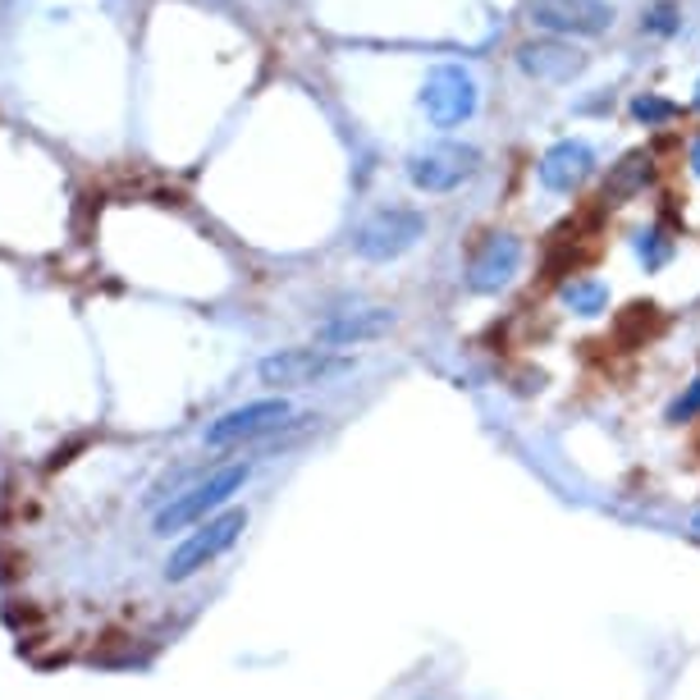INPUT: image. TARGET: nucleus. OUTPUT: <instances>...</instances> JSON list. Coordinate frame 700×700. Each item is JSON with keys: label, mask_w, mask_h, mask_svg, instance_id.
<instances>
[{"label": "nucleus", "mask_w": 700, "mask_h": 700, "mask_svg": "<svg viewBox=\"0 0 700 700\" xmlns=\"http://www.w3.org/2000/svg\"><path fill=\"white\" fill-rule=\"evenodd\" d=\"M243 527H248V513L243 508H225L216 517H206V523H197V531H188L170 550L165 582H188L193 573H202L206 563H216L225 550H233V540L243 536Z\"/></svg>", "instance_id": "f257e3e1"}, {"label": "nucleus", "mask_w": 700, "mask_h": 700, "mask_svg": "<svg viewBox=\"0 0 700 700\" xmlns=\"http://www.w3.org/2000/svg\"><path fill=\"white\" fill-rule=\"evenodd\" d=\"M252 467L248 462H233V467H220V472H211L202 485H193L188 495H174L161 513H156V536H170V531H184V527H197L206 523L220 504H229L239 490L248 485Z\"/></svg>", "instance_id": "f03ea898"}, {"label": "nucleus", "mask_w": 700, "mask_h": 700, "mask_svg": "<svg viewBox=\"0 0 700 700\" xmlns=\"http://www.w3.org/2000/svg\"><path fill=\"white\" fill-rule=\"evenodd\" d=\"M422 239H426V216L408 211V206H389V211H376L353 233V252L362 262H394V256L412 252Z\"/></svg>", "instance_id": "7ed1b4c3"}, {"label": "nucleus", "mask_w": 700, "mask_h": 700, "mask_svg": "<svg viewBox=\"0 0 700 700\" xmlns=\"http://www.w3.org/2000/svg\"><path fill=\"white\" fill-rule=\"evenodd\" d=\"M477 78L467 73L462 65H435L426 73V88H422V106L426 115L439 124V128H454L462 119H472L477 115Z\"/></svg>", "instance_id": "20e7f679"}, {"label": "nucleus", "mask_w": 700, "mask_h": 700, "mask_svg": "<svg viewBox=\"0 0 700 700\" xmlns=\"http://www.w3.org/2000/svg\"><path fill=\"white\" fill-rule=\"evenodd\" d=\"M481 165V156L472 147H458V142H439V147H426L408 161V179L412 188L422 193H449L458 188L462 179H472Z\"/></svg>", "instance_id": "39448f33"}, {"label": "nucleus", "mask_w": 700, "mask_h": 700, "mask_svg": "<svg viewBox=\"0 0 700 700\" xmlns=\"http://www.w3.org/2000/svg\"><path fill=\"white\" fill-rule=\"evenodd\" d=\"M289 399H256V403H243V408H229L225 417H216L206 426V445L211 449H229V445H243V439H256V435H271L289 422Z\"/></svg>", "instance_id": "423d86ee"}, {"label": "nucleus", "mask_w": 700, "mask_h": 700, "mask_svg": "<svg viewBox=\"0 0 700 700\" xmlns=\"http://www.w3.org/2000/svg\"><path fill=\"white\" fill-rule=\"evenodd\" d=\"M340 367L344 362L330 348H279V353L262 357L256 376H262V385H271V389H307V385L334 376Z\"/></svg>", "instance_id": "0eeeda50"}, {"label": "nucleus", "mask_w": 700, "mask_h": 700, "mask_svg": "<svg viewBox=\"0 0 700 700\" xmlns=\"http://www.w3.org/2000/svg\"><path fill=\"white\" fill-rule=\"evenodd\" d=\"M517 266H523V243H517L513 233H485L472 252V262H467V289L472 294H500L513 284Z\"/></svg>", "instance_id": "6e6552de"}, {"label": "nucleus", "mask_w": 700, "mask_h": 700, "mask_svg": "<svg viewBox=\"0 0 700 700\" xmlns=\"http://www.w3.org/2000/svg\"><path fill=\"white\" fill-rule=\"evenodd\" d=\"M531 23L544 33L595 37L613 23V5L605 0H531Z\"/></svg>", "instance_id": "1a4fd4ad"}, {"label": "nucleus", "mask_w": 700, "mask_h": 700, "mask_svg": "<svg viewBox=\"0 0 700 700\" xmlns=\"http://www.w3.org/2000/svg\"><path fill=\"white\" fill-rule=\"evenodd\" d=\"M517 69L536 83H567L586 69V56L573 42H559V37H540V42H523L517 46Z\"/></svg>", "instance_id": "9d476101"}, {"label": "nucleus", "mask_w": 700, "mask_h": 700, "mask_svg": "<svg viewBox=\"0 0 700 700\" xmlns=\"http://www.w3.org/2000/svg\"><path fill=\"white\" fill-rule=\"evenodd\" d=\"M394 330V311L389 307H362V311H340L317 325V344L321 348H353V344H371L380 334Z\"/></svg>", "instance_id": "9b49d317"}, {"label": "nucleus", "mask_w": 700, "mask_h": 700, "mask_svg": "<svg viewBox=\"0 0 700 700\" xmlns=\"http://www.w3.org/2000/svg\"><path fill=\"white\" fill-rule=\"evenodd\" d=\"M590 170H595V151H590L582 138H563V142H554L550 151L540 156V165H536L540 184L550 188V193H573Z\"/></svg>", "instance_id": "f8f14e48"}, {"label": "nucleus", "mask_w": 700, "mask_h": 700, "mask_svg": "<svg viewBox=\"0 0 700 700\" xmlns=\"http://www.w3.org/2000/svg\"><path fill=\"white\" fill-rule=\"evenodd\" d=\"M651 174H655L651 151H628V156H622V161L609 170V179H605V202H609V206L632 202L645 184H651Z\"/></svg>", "instance_id": "ddd939ff"}, {"label": "nucleus", "mask_w": 700, "mask_h": 700, "mask_svg": "<svg viewBox=\"0 0 700 700\" xmlns=\"http://www.w3.org/2000/svg\"><path fill=\"white\" fill-rule=\"evenodd\" d=\"M563 302L573 307L577 317H600V311L609 307V284L605 279H590V275L567 279L563 284Z\"/></svg>", "instance_id": "4468645a"}, {"label": "nucleus", "mask_w": 700, "mask_h": 700, "mask_svg": "<svg viewBox=\"0 0 700 700\" xmlns=\"http://www.w3.org/2000/svg\"><path fill=\"white\" fill-rule=\"evenodd\" d=\"M678 115H682V111L673 106V101L655 96V92H645V96H636V101H632V119H636V124H645V128L668 124V119H678Z\"/></svg>", "instance_id": "2eb2a0df"}, {"label": "nucleus", "mask_w": 700, "mask_h": 700, "mask_svg": "<svg viewBox=\"0 0 700 700\" xmlns=\"http://www.w3.org/2000/svg\"><path fill=\"white\" fill-rule=\"evenodd\" d=\"M636 252H641L645 271H659L668 262V239H664L659 229H651V233H641V239H636Z\"/></svg>", "instance_id": "dca6fc26"}, {"label": "nucleus", "mask_w": 700, "mask_h": 700, "mask_svg": "<svg viewBox=\"0 0 700 700\" xmlns=\"http://www.w3.org/2000/svg\"><path fill=\"white\" fill-rule=\"evenodd\" d=\"M673 28H678V5H668V0H659V5L645 14V33H659V37H668Z\"/></svg>", "instance_id": "f3484780"}, {"label": "nucleus", "mask_w": 700, "mask_h": 700, "mask_svg": "<svg viewBox=\"0 0 700 700\" xmlns=\"http://www.w3.org/2000/svg\"><path fill=\"white\" fill-rule=\"evenodd\" d=\"M696 412H700V380H696V385L687 389V394H682L678 403H673V408H668V422H691V417H696Z\"/></svg>", "instance_id": "a211bd4d"}, {"label": "nucleus", "mask_w": 700, "mask_h": 700, "mask_svg": "<svg viewBox=\"0 0 700 700\" xmlns=\"http://www.w3.org/2000/svg\"><path fill=\"white\" fill-rule=\"evenodd\" d=\"M691 170H696V179H700V138H696V147H691Z\"/></svg>", "instance_id": "6ab92c4d"}, {"label": "nucleus", "mask_w": 700, "mask_h": 700, "mask_svg": "<svg viewBox=\"0 0 700 700\" xmlns=\"http://www.w3.org/2000/svg\"><path fill=\"white\" fill-rule=\"evenodd\" d=\"M696 106H700V83H696Z\"/></svg>", "instance_id": "aec40b11"}]
</instances>
